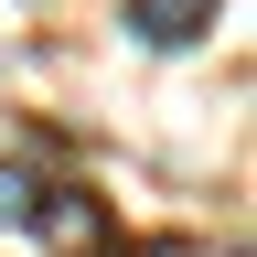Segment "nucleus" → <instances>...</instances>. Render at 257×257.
I'll return each instance as SVG.
<instances>
[{
	"label": "nucleus",
	"mask_w": 257,
	"mask_h": 257,
	"mask_svg": "<svg viewBox=\"0 0 257 257\" xmlns=\"http://www.w3.org/2000/svg\"><path fill=\"white\" fill-rule=\"evenodd\" d=\"M214 11H225V0H128V32L172 54V43H204V32H214Z\"/></svg>",
	"instance_id": "1"
},
{
	"label": "nucleus",
	"mask_w": 257,
	"mask_h": 257,
	"mask_svg": "<svg viewBox=\"0 0 257 257\" xmlns=\"http://www.w3.org/2000/svg\"><path fill=\"white\" fill-rule=\"evenodd\" d=\"M32 225H54L64 246H107V204H96V193H43Z\"/></svg>",
	"instance_id": "2"
},
{
	"label": "nucleus",
	"mask_w": 257,
	"mask_h": 257,
	"mask_svg": "<svg viewBox=\"0 0 257 257\" xmlns=\"http://www.w3.org/2000/svg\"><path fill=\"white\" fill-rule=\"evenodd\" d=\"M32 204H43V172L32 161H0V225H32Z\"/></svg>",
	"instance_id": "3"
}]
</instances>
